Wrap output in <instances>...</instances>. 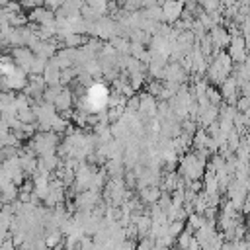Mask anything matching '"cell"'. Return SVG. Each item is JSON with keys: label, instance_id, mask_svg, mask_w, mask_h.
I'll use <instances>...</instances> for the list:
<instances>
[{"label": "cell", "instance_id": "3", "mask_svg": "<svg viewBox=\"0 0 250 250\" xmlns=\"http://www.w3.org/2000/svg\"><path fill=\"white\" fill-rule=\"evenodd\" d=\"M139 100H141V104H139V117H141V121H148L150 117H154L156 115V105H158V100L152 96V94H148V92H141L139 94Z\"/></svg>", "mask_w": 250, "mask_h": 250}, {"label": "cell", "instance_id": "21", "mask_svg": "<svg viewBox=\"0 0 250 250\" xmlns=\"http://www.w3.org/2000/svg\"><path fill=\"white\" fill-rule=\"evenodd\" d=\"M80 16H82L86 21H96V20L100 18V14H98L90 4H82V6H80Z\"/></svg>", "mask_w": 250, "mask_h": 250}, {"label": "cell", "instance_id": "24", "mask_svg": "<svg viewBox=\"0 0 250 250\" xmlns=\"http://www.w3.org/2000/svg\"><path fill=\"white\" fill-rule=\"evenodd\" d=\"M117 4L125 12H137L143 8V0H117Z\"/></svg>", "mask_w": 250, "mask_h": 250}, {"label": "cell", "instance_id": "7", "mask_svg": "<svg viewBox=\"0 0 250 250\" xmlns=\"http://www.w3.org/2000/svg\"><path fill=\"white\" fill-rule=\"evenodd\" d=\"M189 78V74L182 68V64L178 61H168L164 66V80L166 82H176V84H184Z\"/></svg>", "mask_w": 250, "mask_h": 250}, {"label": "cell", "instance_id": "25", "mask_svg": "<svg viewBox=\"0 0 250 250\" xmlns=\"http://www.w3.org/2000/svg\"><path fill=\"white\" fill-rule=\"evenodd\" d=\"M184 229H186V225H184V221H182V219H174V221H170V223H168V232H170L174 238H176Z\"/></svg>", "mask_w": 250, "mask_h": 250}, {"label": "cell", "instance_id": "9", "mask_svg": "<svg viewBox=\"0 0 250 250\" xmlns=\"http://www.w3.org/2000/svg\"><path fill=\"white\" fill-rule=\"evenodd\" d=\"M137 193H139V199H141L145 205H150V203H156V199L160 197L162 189H160L158 184H148V186L137 188Z\"/></svg>", "mask_w": 250, "mask_h": 250}, {"label": "cell", "instance_id": "4", "mask_svg": "<svg viewBox=\"0 0 250 250\" xmlns=\"http://www.w3.org/2000/svg\"><path fill=\"white\" fill-rule=\"evenodd\" d=\"M102 201V191L98 189H84L80 193H76V209H86V211H92L98 203Z\"/></svg>", "mask_w": 250, "mask_h": 250}, {"label": "cell", "instance_id": "15", "mask_svg": "<svg viewBox=\"0 0 250 250\" xmlns=\"http://www.w3.org/2000/svg\"><path fill=\"white\" fill-rule=\"evenodd\" d=\"M78 74V66H66V68H61V78H59V84L61 86H68Z\"/></svg>", "mask_w": 250, "mask_h": 250}, {"label": "cell", "instance_id": "11", "mask_svg": "<svg viewBox=\"0 0 250 250\" xmlns=\"http://www.w3.org/2000/svg\"><path fill=\"white\" fill-rule=\"evenodd\" d=\"M72 104H74V96H72V92H70V88H68V86H64V88L57 94V98H55V102H53V105H55V109H57V111L70 109V107H72Z\"/></svg>", "mask_w": 250, "mask_h": 250}, {"label": "cell", "instance_id": "23", "mask_svg": "<svg viewBox=\"0 0 250 250\" xmlns=\"http://www.w3.org/2000/svg\"><path fill=\"white\" fill-rule=\"evenodd\" d=\"M205 223V217H203V213H197V211H191V213H188V225L195 230V229H199L201 225Z\"/></svg>", "mask_w": 250, "mask_h": 250}, {"label": "cell", "instance_id": "20", "mask_svg": "<svg viewBox=\"0 0 250 250\" xmlns=\"http://www.w3.org/2000/svg\"><path fill=\"white\" fill-rule=\"evenodd\" d=\"M62 88H64V86H61V84H55V86H45V90H43V102L53 104V102H55V98H57V94H59Z\"/></svg>", "mask_w": 250, "mask_h": 250}, {"label": "cell", "instance_id": "1", "mask_svg": "<svg viewBox=\"0 0 250 250\" xmlns=\"http://www.w3.org/2000/svg\"><path fill=\"white\" fill-rule=\"evenodd\" d=\"M57 146H59V133L55 131H35L25 143V148L35 152L37 156L47 152H57Z\"/></svg>", "mask_w": 250, "mask_h": 250}, {"label": "cell", "instance_id": "2", "mask_svg": "<svg viewBox=\"0 0 250 250\" xmlns=\"http://www.w3.org/2000/svg\"><path fill=\"white\" fill-rule=\"evenodd\" d=\"M229 57L232 59V62H244L246 61V37L242 33H236V35H230V41H229Z\"/></svg>", "mask_w": 250, "mask_h": 250}, {"label": "cell", "instance_id": "32", "mask_svg": "<svg viewBox=\"0 0 250 250\" xmlns=\"http://www.w3.org/2000/svg\"><path fill=\"white\" fill-rule=\"evenodd\" d=\"M184 2H186V0H184Z\"/></svg>", "mask_w": 250, "mask_h": 250}, {"label": "cell", "instance_id": "19", "mask_svg": "<svg viewBox=\"0 0 250 250\" xmlns=\"http://www.w3.org/2000/svg\"><path fill=\"white\" fill-rule=\"evenodd\" d=\"M45 66H47V59H45V57H39V55H35V57H33V61H31V68H29V74H43Z\"/></svg>", "mask_w": 250, "mask_h": 250}, {"label": "cell", "instance_id": "16", "mask_svg": "<svg viewBox=\"0 0 250 250\" xmlns=\"http://www.w3.org/2000/svg\"><path fill=\"white\" fill-rule=\"evenodd\" d=\"M143 16L148 18V20H152V21H164V14H162L160 4L150 6V8H143Z\"/></svg>", "mask_w": 250, "mask_h": 250}, {"label": "cell", "instance_id": "10", "mask_svg": "<svg viewBox=\"0 0 250 250\" xmlns=\"http://www.w3.org/2000/svg\"><path fill=\"white\" fill-rule=\"evenodd\" d=\"M207 33H209V37H211V41H213V47L225 49V47L229 45V41H230V33H229V29H225L223 25H215V27H211Z\"/></svg>", "mask_w": 250, "mask_h": 250}, {"label": "cell", "instance_id": "8", "mask_svg": "<svg viewBox=\"0 0 250 250\" xmlns=\"http://www.w3.org/2000/svg\"><path fill=\"white\" fill-rule=\"evenodd\" d=\"M27 20H29V23H37V25L39 23H53L55 21V12L41 4V6H35L33 10H29Z\"/></svg>", "mask_w": 250, "mask_h": 250}, {"label": "cell", "instance_id": "31", "mask_svg": "<svg viewBox=\"0 0 250 250\" xmlns=\"http://www.w3.org/2000/svg\"><path fill=\"white\" fill-rule=\"evenodd\" d=\"M2 74H4V64L0 62V76H2Z\"/></svg>", "mask_w": 250, "mask_h": 250}, {"label": "cell", "instance_id": "14", "mask_svg": "<svg viewBox=\"0 0 250 250\" xmlns=\"http://www.w3.org/2000/svg\"><path fill=\"white\" fill-rule=\"evenodd\" d=\"M109 43H111V47H113L119 55H129V45H131V41H129L127 37H123V35H115V37L109 39Z\"/></svg>", "mask_w": 250, "mask_h": 250}, {"label": "cell", "instance_id": "27", "mask_svg": "<svg viewBox=\"0 0 250 250\" xmlns=\"http://www.w3.org/2000/svg\"><path fill=\"white\" fill-rule=\"evenodd\" d=\"M90 6H92L100 16H105V14H107V0H90Z\"/></svg>", "mask_w": 250, "mask_h": 250}, {"label": "cell", "instance_id": "13", "mask_svg": "<svg viewBox=\"0 0 250 250\" xmlns=\"http://www.w3.org/2000/svg\"><path fill=\"white\" fill-rule=\"evenodd\" d=\"M90 37H86V33H68L62 39V47H82Z\"/></svg>", "mask_w": 250, "mask_h": 250}, {"label": "cell", "instance_id": "30", "mask_svg": "<svg viewBox=\"0 0 250 250\" xmlns=\"http://www.w3.org/2000/svg\"><path fill=\"white\" fill-rule=\"evenodd\" d=\"M160 4V0H143V8H150V6H156Z\"/></svg>", "mask_w": 250, "mask_h": 250}, {"label": "cell", "instance_id": "28", "mask_svg": "<svg viewBox=\"0 0 250 250\" xmlns=\"http://www.w3.org/2000/svg\"><path fill=\"white\" fill-rule=\"evenodd\" d=\"M234 107H236L238 111H244V109H248V107H250V98H248V96H242V98H238V100H236V104H234Z\"/></svg>", "mask_w": 250, "mask_h": 250}, {"label": "cell", "instance_id": "6", "mask_svg": "<svg viewBox=\"0 0 250 250\" xmlns=\"http://www.w3.org/2000/svg\"><path fill=\"white\" fill-rule=\"evenodd\" d=\"M160 8H162V14H164V21L174 23L178 18H182L184 0H160Z\"/></svg>", "mask_w": 250, "mask_h": 250}, {"label": "cell", "instance_id": "12", "mask_svg": "<svg viewBox=\"0 0 250 250\" xmlns=\"http://www.w3.org/2000/svg\"><path fill=\"white\" fill-rule=\"evenodd\" d=\"M43 78H45V84L47 86H55L59 84V78H61V68L57 64H53L49 59H47V66L43 70Z\"/></svg>", "mask_w": 250, "mask_h": 250}, {"label": "cell", "instance_id": "5", "mask_svg": "<svg viewBox=\"0 0 250 250\" xmlns=\"http://www.w3.org/2000/svg\"><path fill=\"white\" fill-rule=\"evenodd\" d=\"M10 53H12V57H14V62H16L20 68H23V70L29 74V68H31V61H33L35 53H33L29 47H25V45H20V47H12V49H10Z\"/></svg>", "mask_w": 250, "mask_h": 250}, {"label": "cell", "instance_id": "18", "mask_svg": "<svg viewBox=\"0 0 250 250\" xmlns=\"http://www.w3.org/2000/svg\"><path fill=\"white\" fill-rule=\"evenodd\" d=\"M18 119H20L21 123H35V121H37L35 111H33V107H31V105L18 109Z\"/></svg>", "mask_w": 250, "mask_h": 250}, {"label": "cell", "instance_id": "26", "mask_svg": "<svg viewBox=\"0 0 250 250\" xmlns=\"http://www.w3.org/2000/svg\"><path fill=\"white\" fill-rule=\"evenodd\" d=\"M139 104H141V100H139V94H133V96H129L127 98V102H125V109L127 111H139Z\"/></svg>", "mask_w": 250, "mask_h": 250}, {"label": "cell", "instance_id": "17", "mask_svg": "<svg viewBox=\"0 0 250 250\" xmlns=\"http://www.w3.org/2000/svg\"><path fill=\"white\" fill-rule=\"evenodd\" d=\"M127 78H129L131 88L137 92V90H141V86L146 82V72H131V74H127Z\"/></svg>", "mask_w": 250, "mask_h": 250}, {"label": "cell", "instance_id": "29", "mask_svg": "<svg viewBox=\"0 0 250 250\" xmlns=\"http://www.w3.org/2000/svg\"><path fill=\"white\" fill-rule=\"evenodd\" d=\"M8 133H10V125H8L6 121H2V119H0V139H4Z\"/></svg>", "mask_w": 250, "mask_h": 250}, {"label": "cell", "instance_id": "22", "mask_svg": "<svg viewBox=\"0 0 250 250\" xmlns=\"http://www.w3.org/2000/svg\"><path fill=\"white\" fill-rule=\"evenodd\" d=\"M207 100H209V104H213V105H221V104H223V94L219 92V88L207 86Z\"/></svg>", "mask_w": 250, "mask_h": 250}]
</instances>
